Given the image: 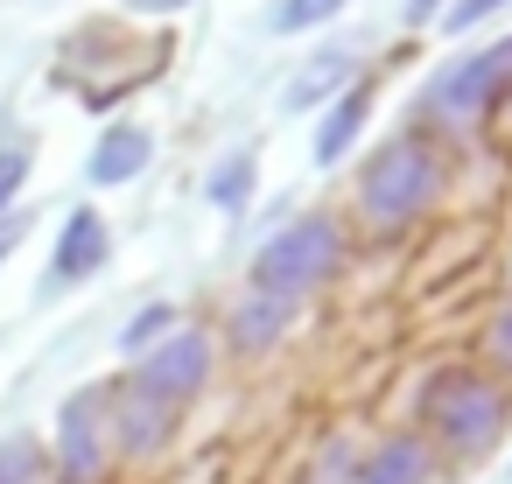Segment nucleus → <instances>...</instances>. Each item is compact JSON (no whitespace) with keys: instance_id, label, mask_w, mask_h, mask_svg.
I'll list each match as a JSON object with an SVG mask.
<instances>
[{"instance_id":"f257e3e1","label":"nucleus","mask_w":512,"mask_h":484,"mask_svg":"<svg viewBox=\"0 0 512 484\" xmlns=\"http://www.w3.org/2000/svg\"><path fill=\"white\" fill-rule=\"evenodd\" d=\"M337 253H344L337 225H330L323 211H309V218L281 225V232L260 246L253 274H260V288H267V295H288V302H302L316 281H330V274H337Z\"/></svg>"},{"instance_id":"f03ea898","label":"nucleus","mask_w":512,"mask_h":484,"mask_svg":"<svg viewBox=\"0 0 512 484\" xmlns=\"http://www.w3.org/2000/svg\"><path fill=\"white\" fill-rule=\"evenodd\" d=\"M435 197H442V169H435V155L421 141H393V148L372 155V169H365V211L379 225H407Z\"/></svg>"},{"instance_id":"7ed1b4c3","label":"nucleus","mask_w":512,"mask_h":484,"mask_svg":"<svg viewBox=\"0 0 512 484\" xmlns=\"http://www.w3.org/2000/svg\"><path fill=\"white\" fill-rule=\"evenodd\" d=\"M428 421H435V435H442L449 449L477 456V449H491L498 428H505V393H498L491 379H477V372H442L435 393H428Z\"/></svg>"},{"instance_id":"20e7f679","label":"nucleus","mask_w":512,"mask_h":484,"mask_svg":"<svg viewBox=\"0 0 512 484\" xmlns=\"http://www.w3.org/2000/svg\"><path fill=\"white\" fill-rule=\"evenodd\" d=\"M204 372H211V344H204L197 330H176L169 344H155V351L141 358L134 393L155 400V407H176V400H190V393L204 386Z\"/></svg>"},{"instance_id":"39448f33","label":"nucleus","mask_w":512,"mask_h":484,"mask_svg":"<svg viewBox=\"0 0 512 484\" xmlns=\"http://www.w3.org/2000/svg\"><path fill=\"white\" fill-rule=\"evenodd\" d=\"M498 78H512V43H498V50L470 57V64H449V71L428 85V113H442V120H470V113L498 92Z\"/></svg>"},{"instance_id":"423d86ee","label":"nucleus","mask_w":512,"mask_h":484,"mask_svg":"<svg viewBox=\"0 0 512 484\" xmlns=\"http://www.w3.org/2000/svg\"><path fill=\"white\" fill-rule=\"evenodd\" d=\"M288 323H295V302L260 288V295H246V302L232 309V344H239V351H267Z\"/></svg>"},{"instance_id":"0eeeda50","label":"nucleus","mask_w":512,"mask_h":484,"mask_svg":"<svg viewBox=\"0 0 512 484\" xmlns=\"http://www.w3.org/2000/svg\"><path fill=\"white\" fill-rule=\"evenodd\" d=\"M99 260H106V218L99 211H71L64 246H57V281H85V274H99Z\"/></svg>"},{"instance_id":"6e6552de","label":"nucleus","mask_w":512,"mask_h":484,"mask_svg":"<svg viewBox=\"0 0 512 484\" xmlns=\"http://www.w3.org/2000/svg\"><path fill=\"white\" fill-rule=\"evenodd\" d=\"M148 155H155V141L141 127H113L99 141V155H92V183H134L148 169Z\"/></svg>"},{"instance_id":"1a4fd4ad","label":"nucleus","mask_w":512,"mask_h":484,"mask_svg":"<svg viewBox=\"0 0 512 484\" xmlns=\"http://www.w3.org/2000/svg\"><path fill=\"white\" fill-rule=\"evenodd\" d=\"M64 477L71 484H92L99 477V421H92V400H71L64 407Z\"/></svg>"},{"instance_id":"9d476101","label":"nucleus","mask_w":512,"mask_h":484,"mask_svg":"<svg viewBox=\"0 0 512 484\" xmlns=\"http://www.w3.org/2000/svg\"><path fill=\"white\" fill-rule=\"evenodd\" d=\"M365 113H372V92H365V85H351V92L330 106L323 134H316V162H344V155H351V141H358V127H365Z\"/></svg>"},{"instance_id":"9b49d317","label":"nucleus","mask_w":512,"mask_h":484,"mask_svg":"<svg viewBox=\"0 0 512 484\" xmlns=\"http://www.w3.org/2000/svg\"><path fill=\"white\" fill-rule=\"evenodd\" d=\"M421 470H428V449L414 435H393V442L372 449V463H365L358 484H421Z\"/></svg>"},{"instance_id":"f8f14e48","label":"nucleus","mask_w":512,"mask_h":484,"mask_svg":"<svg viewBox=\"0 0 512 484\" xmlns=\"http://www.w3.org/2000/svg\"><path fill=\"white\" fill-rule=\"evenodd\" d=\"M344 71H351V57H344V50L316 57V64H309V71H302V78L288 85V113H302V106H323V99H330V85H337Z\"/></svg>"},{"instance_id":"ddd939ff","label":"nucleus","mask_w":512,"mask_h":484,"mask_svg":"<svg viewBox=\"0 0 512 484\" xmlns=\"http://www.w3.org/2000/svg\"><path fill=\"white\" fill-rule=\"evenodd\" d=\"M162 435H169V407H155V400H127V407H120V442H127L134 456H148Z\"/></svg>"},{"instance_id":"4468645a","label":"nucleus","mask_w":512,"mask_h":484,"mask_svg":"<svg viewBox=\"0 0 512 484\" xmlns=\"http://www.w3.org/2000/svg\"><path fill=\"white\" fill-rule=\"evenodd\" d=\"M246 197H253V155L239 148V155H225V162L211 169V204H218V211H239Z\"/></svg>"},{"instance_id":"2eb2a0df","label":"nucleus","mask_w":512,"mask_h":484,"mask_svg":"<svg viewBox=\"0 0 512 484\" xmlns=\"http://www.w3.org/2000/svg\"><path fill=\"white\" fill-rule=\"evenodd\" d=\"M337 8H344V0H281V8H274V36H302V29L330 22Z\"/></svg>"},{"instance_id":"dca6fc26","label":"nucleus","mask_w":512,"mask_h":484,"mask_svg":"<svg viewBox=\"0 0 512 484\" xmlns=\"http://www.w3.org/2000/svg\"><path fill=\"white\" fill-rule=\"evenodd\" d=\"M169 323H176V309H162V302H155V309H141V316H134V323L120 330V344H127V351H141V344H155V337H162Z\"/></svg>"},{"instance_id":"f3484780","label":"nucleus","mask_w":512,"mask_h":484,"mask_svg":"<svg viewBox=\"0 0 512 484\" xmlns=\"http://www.w3.org/2000/svg\"><path fill=\"white\" fill-rule=\"evenodd\" d=\"M498 8H505V0H456V8L442 15V29H456V36H463V29H477V22H491Z\"/></svg>"},{"instance_id":"a211bd4d","label":"nucleus","mask_w":512,"mask_h":484,"mask_svg":"<svg viewBox=\"0 0 512 484\" xmlns=\"http://www.w3.org/2000/svg\"><path fill=\"white\" fill-rule=\"evenodd\" d=\"M22 176H29V155H22V148H8V155H0V211H8V204H15V190H22Z\"/></svg>"},{"instance_id":"6ab92c4d","label":"nucleus","mask_w":512,"mask_h":484,"mask_svg":"<svg viewBox=\"0 0 512 484\" xmlns=\"http://www.w3.org/2000/svg\"><path fill=\"white\" fill-rule=\"evenodd\" d=\"M491 358H498V365H512V309L491 323Z\"/></svg>"},{"instance_id":"aec40b11","label":"nucleus","mask_w":512,"mask_h":484,"mask_svg":"<svg viewBox=\"0 0 512 484\" xmlns=\"http://www.w3.org/2000/svg\"><path fill=\"white\" fill-rule=\"evenodd\" d=\"M15 239H22V225L8 218V225H0V260H8V246H15Z\"/></svg>"},{"instance_id":"412c9836","label":"nucleus","mask_w":512,"mask_h":484,"mask_svg":"<svg viewBox=\"0 0 512 484\" xmlns=\"http://www.w3.org/2000/svg\"><path fill=\"white\" fill-rule=\"evenodd\" d=\"M134 8H141V15H155V8H183V0H134Z\"/></svg>"},{"instance_id":"4be33fe9","label":"nucleus","mask_w":512,"mask_h":484,"mask_svg":"<svg viewBox=\"0 0 512 484\" xmlns=\"http://www.w3.org/2000/svg\"><path fill=\"white\" fill-rule=\"evenodd\" d=\"M428 8H435V0H407V22H421Z\"/></svg>"}]
</instances>
